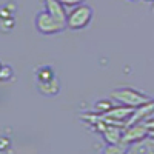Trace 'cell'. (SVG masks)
I'll list each match as a JSON object with an SVG mask.
<instances>
[{"mask_svg":"<svg viewBox=\"0 0 154 154\" xmlns=\"http://www.w3.org/2000/svg\"><path fill=\"white\" fill-rule=\"evenodd\" d=\"M111 99L114 102H117L119 105H123V106H130V108H139L142 105H146L149 103L151 97L145 96L143 93L137 91L134 88H128V86H122V88H117L111 93Z\"/></svg>","mask_w":154,"mask_h":154,"instance_id":"cell-1","label":"cell"},{"mask_svg":"<svg viewBox=\"0 0 154 154\" xmlns=\"http://www.w3.org/2000/svg\"><path fill=\"white\" fill-rule=\"evenodd\" d=\"M93 16H94V11L91 6L88 5H79L72 8L69 12H68V20H66V28L72 29V31H79V29H83L86 28L89 23L93 20Z\"/></svg>","mask_w":154,"mask_h":154,"instance_id":"cell-2","label":"cell"},{"mask_svg":"<svg viewBox=\"0 0 154 154\" xmlns=\"http://www.w3.org/2000/svg\"><path fill=\"white\" fill-rule=\"evenodd\" d=\"M35 29L43 34V35H53V34H59L63 29H66L65 25H62L60 22H57L48 11H40L35 16Z\"/></svg>","mask_w":154,"mask_h":154,"instance_id":"cell-3","label":"cell"},{"mask_svg":"<svg viewBox=\"0 0 154 154\" xmlns=\"http://www.w3.org/2000/svg\"><path fill=\"white\" fill-rule=\"evenodd\" d=\"M148 126L142 122V123H136V125H131L125 128V133H123V139H122V143L125 145H133V143H137L140 140H143L148 137Z\"/></svg>","mask_w":154,"mask_h":154,"instance_id":"cell-4","label":"cell"},{"mask_svg":"<svg viewBox=\"0 0 154 154\" xmlns=\"http://www.w3.org/2000/svg\"><path fill=\"white\" fill-rule=\"evenodd\" d=\"M43 5H45V11H48L57 22H60L62 25L66 26L68 12H66V8L63 6L59 0H43Z\"/></svg>","mask_w":154,"mask_h":154,"instance_id":"cell-5","label":"cell"},{"mask_svg":"<svg viewBox=\"0 0 154 154\" xmlns=\"http://www.w3.org/2000/svg\"><path fill=\"white\" fill-rule=\"evenodd\" d=\"M123 133H125V128H122L119 125H106L102 136H103L105 142L108 145H117V143H122Z\"/></svg>","mask_w":154,"mask_h":154,"instance_id":"cell-6","label":"cell"},{"mask_svg":"<svg viewBox=\"0 0 154 154\" xmlns=\"http://www.w3.org/2000/svg\"><path fill=\"white\" fill-rule=\"evenodd\" d=\"M37 91L45 97H54L60 93V80L59 77H54L49 82H43V83H35Z\"/></svg>","mask_w":154,"mask_h":154,"instance_id":"cell-7","label":"cell"},{"mask_svg":"<svg viewBox=\"0 0 154 154\" xmlns=\"http://www.w3.org/2000/svg\"><path fill=\"white\" fill-rule=\"evenodd\" d=\"M126 154H154V139L146 137L137 143L130 145Z\"/></svg>","mask_w":154,"mask_h":154,"instance_id":"cell-8","label":"cell"},{"mask_svg":"<svg viewBox=\"0 0 154 154\" xmlns=\"http://www.w3.org/2000/svg\"><path fill=\"white\" fill-rule=\"evenodd\" d=\"M56 75V71L51 65H42L35 69V83H43V82H49L53 80Z\"/></svg>","mask_w":154,"mask_h":154,"instance_id":"cell-9","label":"cell"},{"mask_svg":"<svg viewBox=\"0 0 154 154\" xmlns=\"http://www.w3.org/2000/svg\"><path fill=\"white\" fill-rule=\"evenodd\" d=\"M16 11H17V6H16L14 2H6L5 5L0 6V19H11V17H14Z\"/></svg>","mask_w":154,"mask_h":154,"instance_id":"cell-10","label":"cell"},{"mask_svg":"<svg viewBox=\"0 0 154 154\" xmlns=\"http://www.w3.org/2000/svg\"><path fill=\"white\" fill-rule=\"evenodd\" d=\"M130 145H125V143H117V145H108L103 148L102 154H126Z\"/></svg>","mask_w":154,"mask_h":154,"instance_id":"cell-11","label":"cell"},{"mask_svg":"<svg viewBox=\"0 0 154 154\" xmlns=\"http://www.w3.org/2000/svg\"><path fill=\"white\" fill-rule=\"evenodd\" d=\"M116 105L112 103L111 100H108V99H100V100H96L94 102V109L99 112V114H105V112H108L109 109H112Z\"/></svg>","mask_w":154,"mask_h":154,"instance_id":"cell-12","label":"cell"},{"mask_svg":"<svg viewBox=\"0 0 154 154\" xmlns=\"http://www.w3.org/2000/svg\"><path fill=\"white\" fill-rule=\"evenodd\" d=\"M12 79H14V69H12L11 65H6V63H3L2 68H0V83L11 82Z\"/></svg>","mask_w":154,"mask_h":154,"instance_id":"cell-13","label":"cell"},{"mask_svg":"<svg viewBox=\"0 0 154 154\" xmlns=\"http://www.w3.org/2000/svg\"><path fill=\"white\" fill-rule=\"evenodd\" d=\"M14 26H16L14 17H11V19H0V31H2V32H11Z\"/></svg>","mask_w":154,"mask_h":154,"instance_id":"cell-14","label":"cell"},{"mask_svg":"<svg viewBox=\"0 0 154 154\" xmlns=\"http://www.w3.org/2000/svg\"><path fill=\"white\" fill-rule=\"evenodd\" d=\"M59 2L65 8H75V6H79V5H83L86 0H59Z\"/></svg>","mask_w":154,"mask_h":154,"instance_id":"cell-15","label":"cell"},{"mask_svg":"<svg viewBox=\"0 0 154 154\" xmlns=\"http://www.w3.org/2000/svg\"><path fill=\"white\" fill-rule=\"evenodd\" d=\"M11 146V139H8V137H0V152H5L8 148Z\"/></svg>","mask_w":154,"mask_h":154,"instance_id":"cell-16","label":"cell"},{"mask_svg":"<svg viewBox=\"0 0 154 154\" xmlns=\"http://www.w3.org/2000/svg\"><path fill=\"white\" fill-rule=\"evenodd\" d=\"M152 12H154V2H152Z\"/></svg>","mask_w":154,"mask_h":154,"instance_id":"cell-17","label":"cell"},{"mask_svg":"<svg viewBox=\"0 0 154 154\" xmlns=\"http://www.w3.org/2000/svg\"><path fill=\"white\" fill-rule=\"evenodd\" d=\"M2 65H3V63H2V62H0V68H2Z\"/></svg>","mask_w":154,"mask_h":154,"instance_id":"cell-18","label":"cell"},{"mask_svg":"<svg viewBox=\"0 0 154 154\" xmlns=\"http://www.w3.org/2000/svg\"><path fill=\"white\" fill-rule=\"evenodd\" d=\"M146 2H154V0H146Z\"/></svg>","mask_w":154,"mask_h":154,"instance_id":"cell-19","label":"cell"},{"mask_svg":"<svg viewBox=\"0 0 154 154\" xmlns=\"http://www.w3.org/2000/svg\"><path fill=\"white\" fill-rule=\"evenodd\" d=\"M133 2H136V0H133Z\"/></svg>","mask_w":154,"mask_h":154,"instance_id":"cell-20","label":"cell"}]
</instances>
